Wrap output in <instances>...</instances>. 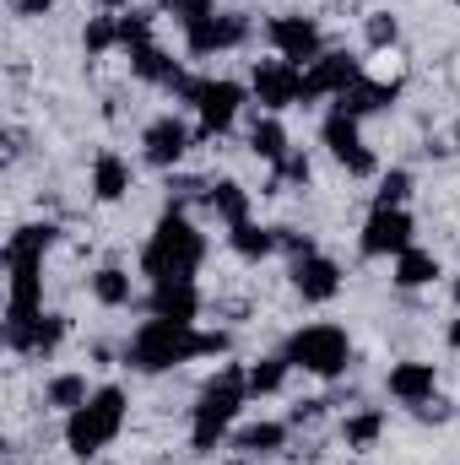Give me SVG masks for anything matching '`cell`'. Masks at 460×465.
Segmentation results:
<instances>
[{
  "mask_svg": "<svg viewBox=\"0 0 460 465\" xmlns=\"http://www.w3.org/2000/svg\"><path fill=\"white\" fill-rule=\"evenodd\" d=\"M223 351H228V331H201V325H179V320H146L125 341V362L135 373H168V368H185L195 357H223Z\"/></svg>",
  "mask_w": 460,
  "mask_h": 465,
  "instance_id": "6da1fadb",
  "label": "cell"
},
{
  "mask_svg": "<svg viewBox=\"0 0 460 465\" xmlns=\"http://www.w3.org/2000/svg\"><path fill=\"white\" fill-rule=\"evenodd\" d=\"M201 260H206V232L195 228L185 212H163L157 228L146 232L141 276L146 282H195Z\"/></svg>",
  "mask_w": 460,
  "mask_h": 465,
  "instance_id": "7a4b0ae2",
  "label": "cell"
},
{
  "mask_svg": "<svg viewBox=\"0 0 460 465\" xmlns=\"http://www.w3.org/2000/svg\"><path fill=\"white\" fill-rule=\"evenodd\" d=\"M249 406V384H244V368L228 362L217 379H206L201 384V395H195V406H190V450L195 455H212L223 439H233V428H238V411Z\"/></svg>",
  "mask_w": 460,
  "mask_h": 465,
  "instance_id": "3957f363",
  "label": "cell"
},
{
  "mask_svg": "<svg viewBox=\"0 0 460 465\" xmlns=\"http://www.w3.org/2000/svg\"><path fill=\"white\" fill-rule=\"evenodd\" d=\"M125 417H130V395H125L119 384H98V390L87 395V406H76V411L65 417V450H71L76 460L104 455L119 439Z\"/></svg>",
  "mask_w": 460,
  "mask_h": 465,
  "instance_id": "277c9868",
  "label": "cell"
},
{
  "mask_svg": "<svg viewBox=\"0 0 460 465\" xmlns=\"http://www.w3.org/2000/svg\"><path fill=\"white\" fill-rule=\"evenodd\" d=\"M179 104H190L195 109V141H212V135H228L233 119L244 114V104H249V87L244 82H228V76H190L185 82V93H179Z\"/></svg>",
  "mask_w": 460,
  "mask_h": 465,
  "instance_id": "5b68a950",
  "label": "cell"
},
{
  "mask_svg": "<svg viewBox=\"0 0 460 465\" xmlns=\"http://www.w3.org/2000/svg\"><path fill=\"white\" fill-rule=\"evenodd\" d=\"M282 357L293 362V368H304L309 379H342L346 362H352V341H346L342 325H298L293 336H287V347Z\"/></svg>",
  "mask_w": 460,
  "mask_h": 465,
  "instance_id": "8992f818",
  "label": "cell"
},
{
  "mask_svg": "<svg viewBox=\"0 0 460 465\" xmlns=\"http://www.w3.org/2000/svg\"><path fill=\"white\" fill-rule=\"evenodd\" d=\"M249 98L265 109V114H287V109H309V87H304V65L271 54V60H255L249 71Z\"/></svg>",
  "mask_w": 460,
  "mask_h": 465,
  "instance_id": "52a82bcc",
  "label": "cell"
},
{
  "mask_svg": "<svg viewBox=\"0 0 460 465\" xmlns=\"http://www.w3.org/2000/svg\"><path fill=\"white\" fill-rule=\"evenodd\" d=\"M320 141H325V152L342 163L352 179H379V157H374V146H363V119L331 109L320 119Z\"/></svg>",
  "mask_w": 460,
  "mask_h": 465,
  "instance_id": "ba28073f",
  "label": "cell"
},
{
  "mask_svg": "<svg viewBox=\"0 0 460 465\" xmlns=\"http://www.w3.org/2000/svg\"><path fill=\"white\" fill-rule=\"evenodd\" d=\"M412 238H417V223L406 206H374L363 232H357V249L368 260H395L401 249H412Z\"/></svg>",
  "mask_w": 460,
  "mask_h": 465,
  "instance_id": "9c48e42d",
  "label": "cell"
},
{
  "mask_svg": "<svg viewBox=\"0 0 460 465\" xmlns=\"http://www.w3.org/2000/svg\"><path fill=\"white\" fill-rule=\"evenodd\" d=\"M265 44H271V54H282V60H293V65H315V60L325 54L320 22H315V16H298V11L271 16V22H265Z\"/></svg>",
  "mask_w": 460,
  "mask_h": 465,
  "instance_id": "30bf717a",
  "label": "cell"
},
{
  "mask_svg": "<svg viewBox=\"0 0 460 465\" xmlns=\"http://www.w3.org/2000/svg\"><path fill=\"white\" fill-rule=\"evenodd\" d=\"M44 314V260H5V331Z\"/></svg>",
  "mask_w": 460,
  "mask_h": 465,
  "instance_id": "8fae6325",
  "label": "cell"
},
{
  "mask_svg": "<svg viewBox=\"0 0 460 465\" xmlns=\"http://www.w3.org/2000/svg\"><path fill=\"white\" fill-rule=\"evenodd\" d=\"M244 44H249V16L244 11H212L195 27H185V54H195V60L228 54V49H244Z\"/></svg>",
  "mask_w": 460,
  "mask_h": 465,
  "instance_id": "7c38bea8",
  "label": "cell"
},
{
  "mask_svg": "<svg viewBox=\"0 0 460 465\" xmlns=\"http://www.w3.org/2000/svg\"><path fill=\"white\" fill-rule=\"evenodd\" d=\"M190 146H195V130H190L179 114H157L146 130H141V157H146V168L174 173V168L185 163Z\"/></svg>",
  "mask_w": 460,
  "mask_h": 465,
  "instance_id": "4fadbf2b",
  "label": "cell"
},
{
  "mask_svg": "<svg viewBox=\"0 0 460 465\" xmlns=\"http://www.w3.org/2000/svg\"><path fill=\"white\" fill-rule=\"evenodd\" d=\"M363 82V60L352 49H325L315 65H304V87H309V104L320 98H342L346 87Z\"/></svg>",
  "mask_w": 460,
  "mask_h": 465,
  "instance_id": "5bb4252c",
  "label": "cell"
},
{
  "mask_svg": "<svg viewBox=\"0 0 460 465\" xmlns=\"http://www.w3.org/2000/svg\"><path fill=\"white\" fill-rule=\"evenodd\" d=\"M287 282H293V292L304 303H331L342 292V265L331 254H304V260L287 265Z\"/></svg>",
  "mask_w": 460,
  "mask_h": 465,
  "instance_id": "9a60e30c",
  "label": "cell"
},
{
  "mask_svg": "<svg viewBox=\"0 0 460 465\" xmlns=\"http://www.w3.org/2000/svg\"><path fill=\"white\" fill-rule=\"evenodd\" d=\"M385 390H390V401H395V406L417 411L423 401H434V395H439V373H434V362H417V357H406V362H395V368H390Z\"/></svg>",
  "mask_w": 460,
  "mask_h": 465,
  "instance_id": "2e32d148",
  "label": "cell"
},
{
  "mask_svg": "<svg viewBox=\"0 0 460 465\" xmlns=\"http://www.w3.org/2000/svg\"><path fill=\"white\" fill-rule=\"evenodd\" d=\"M65 331H71V320L65 314H38V320H27L22 331H5V347L16 351V357H55L60 341H65Z\"/></svg>",
  "mask_w": 460,
  "mask_h": 465,
  "instance_id": "e0dca14e",
  "label": "cell"
},
{
  "mask_svg": "<svg viewBox=\"0 0 460 465\" xmlns=\"http://www.w3.org/2000/svg\"><path fill=\"white\" fill-rule=\"evenodd\" d=\"M146 309H152V320L195 325V320H201V309H206V298H201V287H195V282H152Z\"/></svg>",
  "mask_w": 460,
  "mask_h": 465,
  "instance_id": "ac0fdd59",
  "label": "cell"
},
{
  "mask_svg": "<svg viewBox=\"0 0 460 465\" xmlns=\"http://www.w3.org/2000/svg\"><path fill=\"white\" fill-rule=\"evenodd\" d=\"M130 76L146 82V87H163V93H174V98H179L185 82H190V76L179 71V60H174L168 49H157V44H141V49L130 54Z\"/></svg>",
  "mask_w": 460,
  "mask_h": 465,
  "instance_id": "d6986e66",
  "label": "cell"
},
{
  "mask_svg": "<svg viewBox=\"0 0 460 465\" xmlns=\"http://www.w3.org/2000/svg\"><path fill=\"white\" fill-rule=\"evenodd\" d=\"M287 439H293V422H276V417H260V422L233 428V450L244 460H271V455L287 450Z\"/></svg>",
  "mask_w": 460,
  "mask_h": 465,
  "instance_id": "ffe728a7",
  "label": "cell"
},
{
  "mask_svg": "<svg viewBox=\"0 0 460 465\" xmlns=\"http://www.w3.org/2000/svg\"><path fill=\"white\" fill-rule=\"evenodd\" d=\"M395 98H401V82L363 76L357 87H346L331 109H342V114H352V119H368V114H385V109H395Z\"/></svg>",
  "mask_w": 460,
  "mask_h": 465,
  "instance_id": "44dd1931",
  "label": "cell"
},
{
  "mask_svg": "<svg viewBox=\"0 0 460 465\" xmlns=\"http://www.w3.org/2000/svg\"><path fill=\"white\" fill-rule=\"evenodd\" d=\"M201 206H206V217H217L223 228L249 223V190H244L238 179H212L206 195H201Z\"/></svg>",
  "mask_w": 460,
  "mask_h": 465,
  "instance_id": "7402d4cb",
  "label": "cell"
},
{
  "mask_svg": "<svg viewBox=\"0 0 460 465\" xmlns=\"http://www.w3.org/2000/svg\"><path fill=\"white\" fill-rule=\"evenodd\" d=\"M93 201H104V206H115V201H125L130 195V163L119 157V152H98L93 157Z\"/></svg>",
  "mask_w": 460,
  "mask_h": 465,
  "instance_id": "603a6c76",
  "label": "cell"
},
{
  "mask_svg": "<svg viewBox=\"0 0 460 465\" xmlns=\"http://www.w3.org/2000/svg\"><path fill=\"white\" fill-rule=\"evenodd\" d=\"M445 271H439V254H428V249H401L395 254V265H390V282L395 287H406V292H417V287H434Z\"/></svg>",
  "mask_w": 460,
  "mask_h": 465,
  "instance_id": "cb8c5ba5",
  "label": "cell"
},
{
  "mask_svg": "<svg viewBox=\"0 0 460 465\" xmlns=\"http://www.w3.org/2000/svg\"><path fill=\"white\" fill-rule=\"evenodd\" d=\"M249 152L260 157V163H271V168H282L287 157H293V141H287V124L276 114H260L249 124Z\"/></svg>",
  "mask_w": 460,
  "mask_h": 465,
  "instance_id": "d4e9b609",
  "label": "cell"
},
{
  "mask_svg": "<svg viewBox=\"0 0 460 465\" xmlns=\"http://www.w3.org/2000/svg\"><path fill=\"white\" fill-rule=\"evenodd\" d=\"M385 406H357V411H346L342 417V444L346 450H357V455H368L379 439H385Z\"/></svg>",
  "mask_w": 460,
  "mask_h": 465,
  "instance_id": "484cf974",
  "label": "cell"
},
{
  "mask_svg": "<svg viewBox=\"0 0 460 465\" xmlns=\"http://www.w3.org/2000/svg\"><path fill=\"white\" fill-rule=\"evenodd\" d=\"M287 373H293V362L276 351V357H255V362H244V384H249V401H265V395H282V384H287Z\"/></svg>",
  "mask_w": 460,
  "mask_h": 465,
  "instance_id": "4316f807",
  "label": "cell"
},
{
  "mask_svg": "<svg viewBox=\"0 0 460 465\" xmlns=\"http://www.w3.org/2000/svg\"><path fill=\"white\" fill-rule=\"evenodd\" d=\"M55 238H60L55 223H22V228L5 238V260H44L55 249Z\"/></svg>",
  "mask_w": 460,
  "mask_h": 465,
  "instance_id": "83f0119b",
  "label": "cell"
},
{
  "mask_svg": "<svg viewBox=\"0 0 460 465\" xmlns=\"http://www.w3.org/2000/svg\"><path fill=\"white\" fill-rule=\"evenodd\" d=\"M87 395H93V384H87V373H76V368H71V373H55V379L44 384V406H49V411H65V417H71L76 406H87Z\"/></svg>",
  "mask_w": 460,
  "mask_h": 465,
  "instance_id": "f1b7e54d",
  "label": "cell"
},
{
  "mask_svg": "<svg viewBox=\"0 0 460 465\" xmlns=\"http://www.w3.org/2000/svg\"><path fill=\"white\" fill-rule=\"evenodd\" d=\"M93 298H98L104 309H130V303H135L130 271H125V265H98V271H93Z\"/></svg>",
  "mask_w": 460,
  "mask_h": 465,
  "instance_id": "f546056e",
  "label": "cell"
},
{
  "mask_svg": "<svg viewBox=\"0 0 460 465\" xmlns=\"http://www.w3.org/2000/svg\"><path fill=\"white\" fill-rule=\"evenodd\" d=\"M228 249L238 260H271V254H276V228H260V223L249 217V223L228 228Z\"/></svg>",
  "mask_w": 460,
  "mask_h": 465,
  "instance_id": "4dcf8cb0",
  "label": "cell"
},
{
  "mask_svg": "<svg viewBox=\"0 0 460 465\" xmlns=\"http://www.w3.org/2000/svg\"><path fill=\"white\" fill-rule=\"evenodd\" d=\"M363 44L368 49H395L401 44V16L395 11H368L363 16Z\"/></svg>",
  "mask_w": 460,
  "mask_h": 465,
  "instance_id": "1f68e13d",
  "label": "cell"
},
{
  "mask_svg": "<svg viewBox=\"0 0 460 465\" xmlns=\"http://www.w3.org/2000/svg\"><path fill=\"white\" fill-rule=\"evenodd\" d=\"M82 49H87V54H109V49H119V16L115 11L87 16V27H82Z\"/></svg>",
  "mask_w": 460,
  "mask_h": 465,
  "instance_id": "d6a6232c",
  "label": "cell"
},
{
  "mask_svg": "<svg viewBox=\"0 0 460 465\" xmlns=\"http://www.w3.org/2000/svg\"><path fill=\"white\" fill-rule=\"evenodd\" d=\"M309 179H315V168H309V157H304V152H293V157H287V163H282V168L271 173V184H265V195H282L287 184H293V190H309Z\"/></svg>",
  "mask_w": 460,
  "mask_h": 465,
  "instance_id": "836d02e7",
  "label": "cell"
},
{
  "mask_svg": "<svg viewBox=\"0 0 460 465\" xmlns=\"http://www.w3.org/2000/svg\"><path fill=\"white\" fill-rule=\"evenodd\" d=\"M417 190V179H412V168H390V173H379V190H374V206H406V195Z\"/></svg>",
  "mask_w": 460,
  "mask_h": 465,
  "instance_id": "e575fe53",
  "label": "cell"
},
{
  "mask_svg": "<svg viewBox=\"0 0 460 465\" xmlns=\"http://www.w3.org/2000/svg\"><path fill=\"white\" fill-rule=\"evenodd\" d=\"M141 44H152V16H141V11L119 16V49H125V54H135Z\"/></svg>",
  "mask_w": 460,
  "mask_h": 465,
  "instance_id": "d590c367",
  "label": "cell"
},
{
  "mask_svg": "<svg viewBox=\"0 0 460 465\" xmlns=\"http://www.w3.org/2000/svg\"><path fill=\"white\" fill-rule=\"evenodd\" d=\"M212 11H217V0H163V16L179 22V27H195V22L212 16Z\"/></svg>",
  "mask_w": 460,
  "mask_h": 465,
  "instance_id": "8d00e7d4",
  "label": "cell"
},
{
  "mask_svg": "<svg viewBox=\"0 0 460 465\" xmlns=\"http://www.w3.org/2000/svg\"><path fill=\"white\" fill-rule=\"evenodd\" d=\"M276 249H282L287 260H304V254H320V249H315V238H309V232H298V228H276Z\"/></svg>",
  "mask_w": 460,
  "mask_h": 465,
  "instance_id": "74e56055",
  "label": "cell"
},
{
  "mask_svg": "<svg viewBox=\"0 0 460 465\" xmlns=\"http://www.w3.org/2000/svg\"><path fill=\"white\" fill-rule=\"evenodd\" d=\"M325 406H331V401H298V406L287 411V422H293V428H309V422L325 417Z\"/></svg>",
  "mask_w": 460,
  "mask_h": 465,
  "instance_id": "f35d334b",
  "label": "cell"
},
{
  "mask_svg": "<svg viewBox=\"0 0 460 465\" xmlns=\"http://www.w3.org/2000/svg\"><path fill=\"white\" fill-rule=\"evenodd\" d=\"M412 417H417V422H434V428H439V422H450V406H445V401L434 395V401H423V406H417Z\"/></svg>",
  "mask_w": 460,
  "mask_h": 465,
  "instance_id": "ab89813d",
  "label": "cell"
},
{
  "mask_svg": "<svg viewBox=\"0 0 460 465\" xmlns=\"http://www.w3.org/2000/svg\"><path fill=\"white\" fill-rule=\"evenodd\" d=\"M11 11H16L22 22H38V16H49V11H55V0H11Z\"/></svg>",
  "mask_w": 460,
  "mask_h": 465,
  "instance_id": "60d3db41",
  "label": "cell"
},
{
  "mask_svg": "<svg viewBox=\"0 0 460 465\" xmlns=\"http://www.w3.org/2000/svg\"><path fill=\"white\" fill-rule=\"evenodd\" d=\"M445 341H450V347L460 351V320H450V331H445Z\"/></svg>",
  "mask_w": 460,
  "mask_h": 465,
  "instance_id": "b9f144b4",
  "label": "cell"
},
{
  "mask_svg": "<svg viewBox=\"0 0 460 465\" xmlns=\"http://www.w3.org/2000/svg\"><path fill=\"white\" fill-rule=\"evenodd\" d=\"M98 5H104V11H125V5H130V0H98Z\"/></svg>",
  "mask_w": 460,
  "mask_h": 465,
  "instance_id": "7bdbcfd3",
  "label": "cell"
},
{
  "mask_svg": "<svg viewBox=\"0 0 460 465\" xmlns=\"http://www.w3.org/2000/svg\"><path fill=\"white\" fill-rule=\"evenodd\" d=\"M450 298H455V309H460V276H455V282H450Z\"/></svg>",
  "mask_w": 460,
  "mask_h": 465,
  "instance_id": "ee69618b",
  "label": "cell"
},
{
  "mask_svg": "<svg viewBox=\"0 0 460 465\" xmlns=\"http://www.w3.org/2000/svg\"><path fill=\"white\" fill-rule=\"evenodd\" d=\"M450 5H460V0H450Z\"/></svg>",
  "mask_w": 460,
  "mask_h": 465,
  "instance_id": "f6af8a7d",
  "label": "cell"
},
{
  "mask_svg": "<svg viewBox=\"0 0 460 465\" xmlns=\"http://www.w3.org/2000/svg\"><path fill=\"white\" fill-rule=\"evenodd\" d=\"M5 5H11V0H5Z\"/></svg>",
  "mask_w": 460,
  "mask_h": 465,
  "instance_id": "bcb514c9",
  "label": "cell"
},
{
  "mask_svg": "<svg viewBox=\"0 0 460 465\" xmlns=\"http://www.w3.org/2000/svg\"><path fill=\"white\" fill-rule=\"evenodd\" d=\"M455 411H460V406H455Z\"/></svg>",
  "mask_w": 460,
  "mask_h": 465,
  "instance_id": "7dc6e473",
  "label": "cell"
}]
</instances>
